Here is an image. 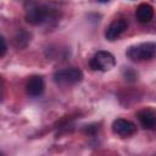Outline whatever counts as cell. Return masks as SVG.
<instances>
[{
    "instance_id": "4fadbf2b",
    "label": "cell",
    "mask_w": 156,
    "mask_h": 156,
    "mask_svg": "<svg viewBox=\"0 0 156 156\" xmlns=\"http://www.w3.org/2000/svg\"><path fill=\"white\" fill-rule=\"evenodd\" d=\"M98 1H99V2H107L108 0H98Z\"/></svg>"
},
{
    "instance_id": "52a82bcc",
    "label": "cell",
    "mask_w": 156,
    "mask_h": 156,
    "mask_svg": "<svg viewBox=\"0 0 156 156\" xmlns=\"http://www.w3.org/2000/svg\"><path fill=\"white\" fill-rule=\"evenodd\" d=\"M136 117L143 128H145V129H155L156 128V108L145 107L136 113Z\"/></svg>"
},
{
    "instance_id": "ba28073f",
    "label": "cell",
    "mask_w": 156,
    "mask_h": 156,
    "mask_svg": "<svg viewBox=\"0 0 156 156\" xmlns=\"http://www.w3.org/2000/svg\"><path fill=\"white\" fill-rule=\"evenodd\" d=\"M44 79L41 76H33L26 84V91L30 98H38L44 93Z\"/></svg>"
},
{
    "instance_id": "9c48e42d",
    "label": "cell",
    "mask_w": 156,
    "mask_h": 156,
    "mask_svg": "<svg viewBox=\"0 0 156 156\" xmlns=\"http://www.w3.org/2000/svg\"><path fill=\"white\" fill-rule=\"evenodd\" d=\"M135 17H136V21L140 23L150 22L154 17V7L146 2L140 4L135 10Z\"/></svg>"
},
{
    "instance_id": "30bf717a",
    "label": "cell",
    "mask_w": 156,
    "mask_h": 156,
    "mask_svg": "<svg viewBox=\"0 0 156 156\" xmlns=\"http://www.w3.org/2000/svg\"><path fill=\"white\" fill-rule=\"evenodd\" d=\"M30 41V34L26 30H20L13 39V44L16 48H24Z\"/></svg>"
},
{
    "instance_id": "277c9868",
    "label": "cell",
    "mask_w": 156,
    "mask_h": 156,
    "mask_svg": "<svg viewBox=\"0 0 156 156\" xmlns=\"http://www.w3.org/2000/svg\"><path fill=\"white\" fill-rule=\"evenodd\" d=\"M90 68L93 71H100V72H107L112 69L116 65L115 56L105 50H99L95 52V55L90 58Z\"/></svg>"
},
{
    "instance_id": "3957f363",
    "label": "cell",
    "mask_w": 156,
    "mask_h": 156,
    "mask_svg": "<svg viewBox=\"0 0 156 156\" xmlns=\"http://www.w3.org/2000/svg\"><path fill=\"white\" fill-rule=\"evenodd\" d=\"M82 79H83V72L76 67L60 69L54 74V82L61 87H69L78 84L79 82H82Z\"/></svg>"
},
{
    "instance_id": "8992f818",
    "label": "cell",
    "mask_w": 156,
    "mask_h": 156,
    "mask_svg": "<svg viewBox=\"0 0 156 156\" xmlns=\"http://www.w3.org/2000/svg\"><path fill=\"white\" fill-rule=\"evenodd\" d=\"M112 130L115 134L119 135L121 138H128L136 132V126L124 118H117L112 123Z\"/></svg>"
},
{
    "instance_id": "8fae6325",
    "label": "cell",
    "mask_w": 156,
    "mask_h": 156,
    "mask_svg": "<svg viewBox=\"0 0 156 156\" xmlns=\"http://www.w3.org/2000/svg\"><path fill=\"white\" fill-rule=\"evenodd\" d=\"M136 77H138V74H136L133 69H127V71L124 72V78H126V80H128V82H135V80H136Z\"/></svg>"
},
{
    "instance_id": "7c38bea8",
    "label": "cell",
    "mask_w": 156,
    "mask_h": 156,
    "mask_svg": "<svg viewBox=\"0 0 156 156\" xmlns=\"http://www.w3.org/2000/svg\"><path fill=\"white\" fill-rule=\"evenodd\" d=\"M6 50H7V45H6V40L4 37H1V52H0V56L4 57L5 54H6Z\"/></svg>"
},
{
    "instance_id": "5b68a950",
    "label": "cell",
    "mask_w": 156,
    "mask_h": 156,
    "mask_svg": "<svg viewBox=\"0 0 156 156\" xmlns=\"http://www.w3.org/2000/svg\"><path fill=\"white\" fill-rule=\"evenodd\" d=\"M128 28V21L126 18H117L110 23L105 30V38L110 41L118 39Z\"/></svg>"
},
{
    "instance_id": "6da1fadb",
    "label": "cell",
    "mask_w": 156,
    "mask_h": 156,
    "mask_svg": "<svg viewBox=\"0 0 156 156\" xmlns=\"http://www.w3.org/2000/svg\"><path fill=\"white\" fill-rule=\"evenodd\" d=\"M58 18V10L48 4H32L26 11V21L32 26H50Z\"/></svg>"
},
{
    "instance_id": "7a4b0ae2",
    "label": "cell",
    "mask_w": 156,
    "mask_h": 156,
    "mask_svg": "<svg viewBox=\"0 0 156 156\" xmlns=\"http://www.w3.org/2000/svg\"><path fill=\"white\" fill-rule=\"evenodd\" d=\"M126 55L133 62L150 61L156 56V44L147 41V43H141L138 45L129 46L126 51Z\"/></svg>"
}]
</instances>
